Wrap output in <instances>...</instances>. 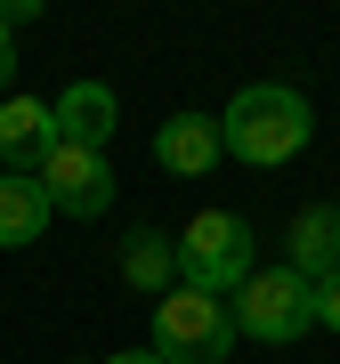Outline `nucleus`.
<instances>
[{"label": "nucleus", "mask_w": 340, "mask_h": 364, "mask_svg": "<svg viewBox=\"0 0 340 364\" xmlns=\"http://www.w3.org/2000/svg\"><path fill=\"white\" fill-rule=\"evenodd\" d=\"M219 138H227V154H235V162L275 170V162H292V154L316 138V114H308V97L292 90V81H251V90L227 97Z\"/></svg>", "instance_id": "1"}, {"label": "nucleus", "mask_w": 340, "mask_h": 364, "mask_svg": "<svg viewBox=\"0 0 340 364\" xmlns=\"http://www.w3.org/2000/svg\"><path fill=\"white\" fill-rule=\"evenodd\" d=\"M251 267H260L251 219H235V210H195V219L179 227V284H186V291L235 299Z\"/></svg>", "instance_id": "2"}, {"label": "nucleus", "mask_w": 340, "mask_h": 364, "mask_svg": "<svg viewBox=\"0 0 340 364\" xmlns=\"http://www.w3.org/2000/svg\"><path fill=\"white\" fill-rule=\"evenodd\" d=\"M227 308H235V332L243 340H260V348H284V340H300L308 324H316V284L300 267H251L243 275V291L227 299Z\"/></svg>", "instance_id": "3"}, {"label": "nucleus", "mask_w": 340, "mask_h": 364, "mask_svg": "<svg viewBox=\"0 0 340 364\" xmlns=\"http://www.w3.org/2000/svg\"><path fill=\"white\" fill-rule=\"evenodd\" d=\"M227 348H235V308L211 291H186L170 284L154 299V356L162 364H227Z\"/></svg>", "instance_id": "4"}, {"label": "nucleus", "mask_w": 340, "mask_h": 364, "mask_svg": "<svg viewBox=\"0 0 340 364\" xmlns=\"http://www.w3.org/2000/svg\"><path fill=\"white\" fill-rule=\"evenodd\" d=\"M41 195H49L65 219H97L105 203H114V162L90 154V146H49V162H41Z\"/></svg>", "instance_id": "5"}, {"label": "nucleus", "mask_w": 340, "mask_h": 364, "mask_svg": "<svg viewBox=\"0 0 340 364\" xmlns=\"http://www.w3.org/2000/svg\"><path fill=\"white\" fill-rule=\"evenodd\" d=\"M49 146H57V105H41V97H9L0 105V170L41 178Z\"/></svg>", "instance_id": "6"}, {"label": "nucleus", "mask_w": 340, "mask_h": 364, "mask_svg": "<svg viewBox=\"0 0 340 364\" xmlns=\"http://www.w3.org/2000/svg\"><path fill=\"white\" fill-rule=\"evenodd\" d=\"M227 138H219V114H170L154 130V162L170 178H203V170H219Z\"/></svg>", "instance_id": "7"}, {"label": "nucleus", "mask_w": 340, "mask_h": 364, "mask_svg": "<svg viewBox=\"0 0 340 364\" xmlns=\"http://www.w3.org/2000/svg\"><path fill=\"white\" fill-rule=\"evenodd\" d=\"M114 122H122V105H114L105 81H73V90L57 97V138H65V146L105 154V146H114Z\"/></svg>", "instance_id": "8"}, {"label": "nucleus", "mask_w": 340, "mask_h": 364, "mask_svg": "<svg viewBox=\"0 0 340 364\" xmlns=\"http://www.w3.org/2000/svg\"><path fill=\"white\" fill-rule=\"evenodd\" d=\"M57 219V203L41 195V178H16V170H0V251H25L41 243V227Z\"/></svg>", "instance_id": "9"}, {"label": "nucleus", "mask_w": 340, "mask_h": 364, "mask_svg": "<svg viewBox=\"0 0 340 364\" xmlns=\"http://www.w3.org/2000/svg\"><path fill=\"white\" fill-rule=\"evenodd\" d=\"M284 243H292V267H300L308 284H316V275H332V267H340V210H332V203H308L300 219H292Z\"/></svg>", "instance_id": "10"}, {"label": "nucleus", "mask_w": 340, "mask_h": 364, "mask_svg": "<svg viewBox=\"0 0 340 364\" xmlns=\"http://www.w3.org/2000/svg\"><path fill=\"white\" fill-rule=\"evenodd\" d=\"M122 275H130L138 291H154V299H162L170 284H179V243H170L162 227H138L130 243H122Z\"/></svg>", "instance_id": "11"}, {"label": "nucleus", "mask_w": 340, "mask_h": 364, "mask_svg": "<svg viewBox=\"0 0 340 364\" xmlns=\"http://www.w3.org/2000/svg\"><path fill=\"white\" fill-rule=\"evenodd\" d=\"M33 16H41V0H0V105H9V81H16V49H9V33L33 25Z\"/></svg>", "instance_id": "12"}, {"label": "nucleus", "mask_w": 340, "mask_h": 364, "mask_svg": "<svg viewBox=\"0 0 340 364\" xmlns=\"http://www.w3.org/2000/svg\"><path fill=\"white\" fill-rule=\"evenodd\" d=\"M316 324L340 332V267H332V275H316Z\"/></svg>", "instance_id": "13"}, {"label": "nucleus", "mask_w": 340, "mask_h": 364, "mask_svg": "<svg viewBox=\"0 0 340 364\" xmlns=\"http://www.w3.org/2000/svg\"><path fill=\"white\" fill-rule=\"evenodd\" d=\"M105 364H162L154 348H122V356H105Z\"/></svg>", "instance_id": "14"}]
</instances>
